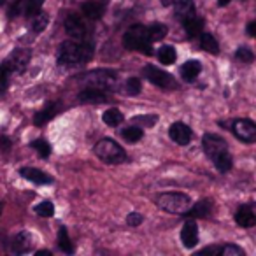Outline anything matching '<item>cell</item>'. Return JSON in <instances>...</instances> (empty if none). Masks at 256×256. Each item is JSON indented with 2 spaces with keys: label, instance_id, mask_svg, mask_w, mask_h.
Returning a JSON list of instances; mask_svg holds the SVG:
<instances>
[{
  "label": "cell",
  "instance_id": "5b68a950",
  "mask_svg": "<svg viewBox=\"0 0 256 256\" xmlns=\"http://www.w3.org/2000/svg\"><path fill=\"white\" fill-rule=\"evenodd\" d=\"M156 206L170 214H184L192 206V198L181 192H167L156 196Z\"/></svg>",
  "mask_w": 256,
  "mask_h": 256
},
{
  "label": "cell",
  "instance_id": "ffe728a7",
  "mask_svg": "<svg viewBox=\"0 0 256 256\" xmlns=\"http://www.w3.org/2000/svg\"><path fill=\"white\" fill-rule=\"evenodd\" d=\"M172 6H174L176 16L179 20H184L188 16L195 14V4L193 0H172Z\"/></svg>",
  "mask_w": 256,
  "mask_h": 256
},
{
  "label": "cell",
  "instance_id": "2e32d148",
  "mask_svg": "<svg viewBox=\"0 0 256 256\" xmlns=\"http://www.w3.org/2000/svg\"><path fill=\"white\" fill-rule=\"evenodd\" d=\"M20 176H22L23 179H26V181L34 182V184H51L53 182V178H51L50 174H46V172L39 170V168H32V167H23L22 170H20Z\"/></svg>",
  "mask_w": 256,
  "mask_h": 256
},
{
  "label": "cell",
  "instance_id": "1f68e13d",
  "mask_svg": "<svg viewBox=\"0 0 256 256\" xmlns=\"http://www.w3.org/2000/svg\"><path fill=\"white\" fill-rule=\"evenodd\" d=\"M140 90H142L140 79H137V78L126 79V82H124V92H126V95L136 96V95H139V93H140Z\"/></svg>",
  "mask_w": 256,
  "mask_h": 256
},
{
  "label": "cell",
  "instance_id": "cb8c5ba5",
  "mask_svg": "<svg viewBox=\"0 0 256 256\" xmlns=\"http://www.w3.org/2000/svg\"><path fill=\"white\" fill-rule=\"evenodd\" d=\"M200 48L210 54L220 53V44H218V40L214 39V36H210V34H207V32L200 34Z\"/></svg>",
  "mask_w": 256,
  "mask_h": 256
},
{
  "label": "cell",
  "instance_id": "6da1fadb",
  "mask_svg": "<svg viewBox=\"0 0 256 256\" xmlns=\"http://www.w3.org/2000/svg\"><path fill=\"white\" fill-rule=\"evenodd\" d=\"M93 56V44L86 40H65L58 50V65L78 67Z\"/></svg>",
  "mask_w": 256,
  "mask_h": 256
},
{
  "label": "cell",
  "instance_id": "4316f807",
  "mask_svg": "<svg viewBox=\"0 0 256 256\" xmlns=\"http://www.w3.org/2000/svg\"><path fill=\"white\" fill-rule=\"evenodd\" d=\"M167 32L168 30L164 23H153V25L148 26V34H150V39L153 40V42L165 39V37H167Z\"/></svg>",
  "mask_w": 256,
  "mask_h": 256
},
{
  "label": "cell",
  "instance_id": "ba28073f",
  "mask_svg": "<svg viewBox=\"0 0 256 256\" xmlns=\"http://www.w3.org/2000/svg\"><path fill=\"white\" fill-rule=\"evenodd\" d=\"M142 74L146 76V79L150 82H153L154 86L164 90H172L176 88V79L172 78V74H168L167 70H162V68L154 67V65H146L142 68Z\"/></svg>",
  "mask_w": 256,
  "mask_h": 256
},
{
  "label": "cell",
  "instance_id": "f1b7e54d",
  "mask_svg": "<svg viewBox=\"0 0 256 256\" xmlns=\"http://www.w3.org/2000/svg\"><path fill=\"white\" fill-rule=\"evenodd\" d=\"M50 25V16L46 14V12H37L36 16H32V30L37 34L44 32L46 30V26Z\"/></svg>",
  "mask_w": 256,
  "mask_h": 256
},
{
  "label": "cell",
  "instance_id": "f35d334b",
  "mask_svg": "<svg viewBox=\"0 0 256 256\" xmlns=\"http://www.w3.org/2000/svg\"><path fill=\"white\" fill-rule=\"evenodd\" d=\"M11 148H12L11 139L6 137V136H0V153H9Z\"/></svg>",
  "mask_w": 256,
  "mask_h": 256
},
{
  "label": "cell",
  "instance_id": "ac0fdd59",
  "mask_svg": "<svg viewBox=\"0 0 256 256\" xmlns=\"http://www.w3.org/2000/svg\"><path fill=\"white\" fill-rule=\"evenodd\" d=\"M181 22H182V28H184L186 36H188L190 39L200 36V34H202V30H204V25H206V23H204V20L200 18V16H196V14L188 16V18L181 20Z\"/></svg>",
  "mask_w": 256,
  "mask_h": 256
},
{
  "label": "cell",
  "instance_id": "4dcf8cb0",
  "mask_svg": "<svg viewBox=\"0 0 256 256\" xmlns=\"http://www.w3.org/2000/svg\"><path fill=\"white\" fill-rule=\"evenodd\" d=\"M34 210H36V214L40 218H51L54 214V206L51 202H48V200H44V202L37 204V206L34 207Z\"/></svg>",
  "mask_w": 256,
  "mask_h": 256
},
{
  "label": "cell",
  "instance_id": "7bdbcfd3",
  "mask_svg": "<svg viewBox=\"0 0 256 256\" xmlns=\"http://www.w3.org/2000/svg\"><path fill=\"white\" fill-rule=\"evenodd\" d=\"M218 4H220L221 8H224V6H228V4H230V0H218Z\"/></svg>",
  "mask_w": 256,
  "mask_h": 256
},
{
  "label": "cell",
  "instance_id": "603a6c76",
  "mask_svg": "<svg viewBox=\"0 0 256 256\" xmlns=\"http://www.w3.org/2000/svg\"><path fill=\"white\" fill-rule=\"evenodd\" d=\"M102 120H104V123H106L107 126L116 128V126H120V124L123 123L124 116H123V112H121L120 109H116V107H110V109H107L106 112L102 114Z\"/></svg>",
  "mask_w": 256,
  "mask_h": 256
},
{
  "label": "cell",
  "instance_id": "8992f818",
  "mask_svg": "<svg viewBox=\"0 0 256 256\" xmlns=\"http://www.w3.org/2000/svg\"><path fill=\"white\" fill-rule=\"evenodd\" d=\"M78 81H81L82 84L93 86V88H100V90H114L118 84V72L110 70V68H96V70L86 72L81 78H78Z\"/></svg>",
  "mask_w": 256,
  "mask_h": 256
},
{
  "label": "cell",
  "instance_id": "30bf717a",
  "mask_svg": "<svg viewBox=\"0 0 256 256\" xmlns=\"http://www.w3.org/2000/svg\"><path fill=\"white\" fill-rule=\"evenodd\" d=\"M65 32L74 40H86V37H88V28H86L84 20L79 18L78 14H68L65 18Z\"/></svg>",
  "mask_w": 256,
  "mask_h": 256
},
{
  "label": "cell",
  "instance_id": "b9f144b4",
  "mask_svg": "<svg viewBox=\"0 0 256 256\" xmlns=\"http://www.w3.org/2000/svg\"><path fill=\"white\" fill-rule=\"evenodd\" d=\"M37 256H51V251H37Z\"/></svg>",
  "mask_w": 256,
  "mask_h": 256
},
{
  "label": "cell",
  "instance_id": "f546056e",
  "mask_svg": "<svg viewBox=\"0 0 256 256\" xmlns=\"http://www.w3.org/2000/svg\"><path fill=\"white\" fill-rule=\"evenodd\" d=\"M30 148H34V150L39 153V156L42 158V160H46V158L51 154V146H50V142H48L46 139L32 140V142H30Z\"/></svg>",
  "mask_w": 256,
  "mask_h": 256
},
{
  "label": "cell",
  "instance_id": "3957f363",
  "mask_svg": "<svg viewBox=\"0 0 256 256\" xmlns=\"http://www.w3.org/2000/svg\"><path fill=\"white\" fill-rule=\"evenodd\" d=\"M123 44L126 50L139 51L144 54L153 53V40L150 39V34H148V26L140 25H132L130 28L124 32L123 36Z\"/></svg>",
  "mask_w": 256,
  "mask_h": 256
},
{
  "label": "cell",
  "instance_id": "60d3db41",
  "mask_svg": "<svg viewBox=\"0 0 256 256\" xmlns=\"http://www.w3.org/2000/svg\"><path fill=\"white\" fill-rule=\"evenodd\" d=\"M254 30H256V23L254 22H251V23H249V25H248V36L249 37H254Z\"/></svg>",
  "mask_w": 256,
  "mask_h": 256
},
{
  "label": "cell",
  "instance_id": "4fadbf2b",
  "mask_svg": "<svg viewBox=\"0 0 256 256\" xmlns=\"http://www.w3.org/2000/svg\"><path fill=\"white\" fill-rule=\"evenodd\" d=\"M78 100L81 104H107L110 98H109V93H107L106 90L88 86V88L81 90V92L78 93Z\"/></svg>",
  "mask_w": 256,
  "mask_h": 256
},
{
  "label": "cell",
  "instance_id": "9a60e30c",
  "mask_svg": "<svg viewBox=\"0 0 256 256\" xmlns=\"http://www.w3.org/2000/svg\"><path fill=\"white\" fill-rule=\"evenodd\" d=\"M181 242L186 249H193L198 244V226L193 220H188L181 228Z\"/></svg>",
  "mask_w": 256,
  "mask_h": 256
},
{
  "label": "cell",
  "instance_id": "8fae6325",
  "mask_svg": "<svg viewBox=\"0 0 256 256\" xmlns=\"http://www.w3.org/2000/svg\"><path fill=\"white\" fill-rule=\"evenodd\" d=\"M168 137H170L176 144H179V146H188L193 139V132L188 124L178 121V123H172L170 126H168Z\"/></svg>",
  "mask_w": 256,
  "mask_h": 256
},
{
  "label": "cell",
  "instance_id": "e575fe53",
  "mask_svg": "<svg viewBox=\"0 0 256 256\" xmlns=\"http://www.w3.org/2000/svg\"><path fill=\"white\" fill-rule=\"evenodd\" d=\"M235 58H237L238 62H246V64H251V62L254 60V54H252V51L249 50V48L240 46L237 51H235Z\"/></svg>",
  "mask_w": 256,
  "mask_h": 256
},
{
  "label": "cell",
  "instance_id": "5bb4252c",
  "mask_svg": "<svg viewBox=\"0 0 256 256\" xmlns=\"http://www.w3.org/2000/svg\"><path fill=\"white\" fill-rule=\"evenodd\" d=\"M34 248V237L28 232H20L11 238V251L14 254H26Z\"/></svg>",
  "mask_w": 256,
  "mask_h": 256
},
{
  "label": "cell",
  "instance_id": "d6986e66",
  "mask_svg": "<svg viewBox=\"0 0 256 256\" xmlns=\"http://www.w3.org/2000/svg\"><path fill=\"white\" fill-rule=\"evenodd\" d=\"M212 212V202L209 198L198 200L195 206H190V209L184 212V216L188 218H209V214Z\"/></svg>",
  "mask_w": 256,
  "mask_h": 256
},
{
  "label": "cell",
  "instance_id": "7a4b0ae2",
  "mask_svg": "<svg viewBox=\"0 0 256 256\" xmlns=\"http://www.w3.org/2000/svg\"><path fill=\"white\" fill-rule=\"evenodd\" d=\"M202 146L207 156L212 160L220 172H228L232 168V154L228 151V144L223 137L216 134H206L202 139Z\"/></svg>",
  "mask_w": 256,
  "mask_h": 256
},
{
  "label": "cell",
  "instance_id": "74e56055",
  "mask_svg": "<svg viewBox=\"0 0 256 256\" xmlns=\"http://www.w3.org/2000/svg\"><path fill=\"white\" fill-rule=\"evenodd\" d=\"M26 0H12L11 8H9V18H16L20 12L23 11V6H25Z\"/></svg>",
  "mask_w": 256,
  "mask_h": 256
},
{
  "label": "cell",
  "instance_id": "836d02e7",
  "mask_svg": "<svg viewBox=\"0 0 256 256\" xmlns=\"http://www.w3.org/2000/svg\"><path fill=\"white\" fill-rule=\"evenodd\" d=\"M42 4H44V0H26L25 2V14L28 16V18L36 16L37 12H40Z\"/></svg>",
  "mask_w": 256,
  "mask_h": 256
},
{
  "label": "cell",
  "instance_id": "52a82bcc",
  "mask_svg": "<svg viewBox=\"0 0 256 256\" xmlns=\"http://www.w3.org/2000/svg\"><path fill=\"white\" fill-rule=\"evenodd\" d=\"M30 58H32V51L28 48H16L8 56V60L4 62V67L11 74H23L28 67Z\"/></svg>",
  "mask_w": 256,
  "mask_h": 256
},
{
  "label": "cell",
  "instance_id": "f6af8a7d",
  "mask_svg": "<svg viewBox=\"0 0 256 256\" xmlns=\"http://www.w3.org/2000/svg\"><path fill=\"white\" fill-rule=\"evenodd\" d=\"M6 4V0H0V6H4Z\"/></svg>",
  "mask_w": 256,
  "mask_h": 256
},
{
  "label": "cell",
  "instance_id": "d4e9b609",
  "mask_svg": "<svg viewBox=\"0 0 256 256\" xmlns=\"http://www.w3.org/2000/svg\"><path fill=\"white\" fill-rule=\"evenodd\" d=\"M156 54H158L160 64H164V65H172L178 60V51H176L174 46H162Z\"/></svg>",
  "mask_w": 256,
  "mask_h": 256
},
{
  "label": "cell",
  "instance_id": "9c48e42d",
  "mask_svg": "<svg viewBox=\"0 0 256 256\" xmlns=\"http://www.w3.org/2000/svg\"><path fill=\"white\" fill-rule=\"evenodd\" d=\"M232 132L238 140L246 144H252L256 140V124L254 121L242 118V120H235L232 123Z\"/></svg>",
  "mask_w": 256,
  "mask_h": 256
},
{
  "label": "cell",
  "instance_id": "ab89813d",
  "mask_svg": "<svg viewBox=\"0 0 256 256\" xmlns=\"http://www.w3.org/2000/svg\"><path fill=\"white\" fill-rule=\"evenodd\" d=\"M218 251H220V246H210V248H206L202 249V251L198 252V254H218Z\"/></svg>",
  "mask_w": 256,
  "mask_h": 256
},
{
  "label": "cell",
  "instance_id": "d6a6232c",
  "mask_svg": "<svg viewBox=\"0 0 256 256\" xmlns=\"http://www.w3.org/2000/svg\"><path fill=\"white\" fill-rule=\"evenodd\" d=\"M218 254L220 256H244V249L235 244H224V246H220Z\"/></svg>",
  "mask_w": 256,
  "mask_h": 256
},
{
  "label": "cell",
  "instance_id": "ee69618b",
  "mask_svg": "<svg viewBox=\"0 0 256 256\" xmlns=\"http://www.w3.org/2000/svg\"><path fill=\"white\" fill-rule=\"evenodd\" d=\"M2 209H4V202H0V214H2Z\"/></svg>",
  "mask_w": 256,
  "mask_h": 256
},
{
  "label": "cell",
  "instance_id": "e0dca14e",
  "mask_svg": "<svg viewBox=\"0 0 256 256\" xmlns=\"http://www.w3.org/2000/svg\"><path fill=\"white\" fill-rule=\"evenodd\" d=\"M235 223L242 228H252L256 224V216L254 210H252V206L246 204V206H240L235 212Z\"/></svg>",
  "mask_w": 256,
  "mask_h": 256
},
{
  "label": "cell",
  "instance_id": "7c38bea8",
  "mask_svg": "<svg viewBox=\"0 0 256 256\" xmlns=\"http://www.w3.org/2000/svg\"><path fill=\"white\" fill-rule=\"evenodd\" d=\"M62 109H64V106H62V100H53V102H48L46 106H44L42 109H40L39 112L34 116V124H36V126H44V124L50 123V121L53 120V118L56 116Z\"/></svg>",
  "mask_w": 256,
  "mask_h": 256
},
{
  "label": "cell",
  "instance_id": "7402d4cb",
  "mask_svg": "<svg viewBox=\"0 0 256 256\" xmlns=\"http://www.w3.org/2000/svg\"><path fill=\"white\" fill-rule=\"evenodd\" d=\"M82 14H84V18L88 20H100V16H102L104 12V8L96 2V0H86V2H82Z\"/></svg>",
  "mask_w": 256,
  "mask_h": 256
},
{
  "label": "cell",
  "instance_id": "277c9868",
  "mask_svg": "<svg viewBox=\"0 0 256 256\" xmlns=\"http://www.w3.org/2000/svg\"><path fill=\"white\" fill-rule=\"evenodd\" d=\"M95 154L100 158L102 162L109 165H120V164H126L128 156L124 153V150L112 139H102L95 144Z\"/></svg>",
  "mask_w": 256,
  "mask_h": 256
},
{
  "label": "cell",
  "instance_id": "83f0119b",
  "mask_svg": "<svg viewBox=\"0 0 256 256\" xmlns=\"http://www.w3.org/2000/svg\"><path fill=\"white\" fill-rule=\"evenodd\" d=\"M121 136L126 142H139L144 137V132L139 126H126L124 130H121Z\"/></svg>",
  "mask_w": 256,
  "mask_h": 256
},
{
  "label": "cell",
  "instance_id": "484cf974",
  "mask_svg": "<svg viewBox=\"0 0 256 256\" xmlns=\"http://www.w3.org/2000/svg\"><path fill=\"white\" fill-rule=\"evenodd\" d=\"M58 248L62 249L64 252H67V254H72L74 252V244H72L70 237H68V232L65 226H60V230H58Z\"/></svg>",
  "mask_w": 256,
  "mask_h": 256
},
{
  "label": "cell",
  "instance_id": "44dd1931",
  "mask_svg": "<svg viewBox=\"0 0 256 256\" xmlns=\"http://www.w3.org/2000/svg\"><path fill=\"white\" fill-rule=\"evenodd\" d=\"M200 70H202V65H200L198 60H188L186 64L181 65V76L184 81L192 82L198 78Z\"/></svg>",
  "mask_w": 256,
  "mask_h": 256
},
{
  "label": "cell",
  "instance_id": "d590c367",
  "mask_svg": "<svg viewBox=\"0 0 256 256\" xmlns=\"http://www.w3.org/2000/svg\"><path fill=\"white\" fill-rule=\"evenodd\" d=\"M156 121H158L156 114H146V116H136L134 118V123H139V124H142V126H153Z\"/></svg>",
  "mask_w": 256,
  "mask_h": 256
},
{
  "label": "cell",
  "instance_id": "8d00e7d4",
  "mask_svg": "<svg viewBox=\"0 0 256 256\" xmlns=\"http://www.w3.org/2000/svg\"><path fill=\"white\" fill-rule=\"evenodd\" d=\"M142 221H144V216L140 212H130L126 216V223L130 224L132 228L140 226V224H142Z\"/></svg>",
  "mask_w": 256,
  "mask_h": 256
}]
</instances>
